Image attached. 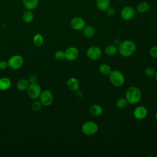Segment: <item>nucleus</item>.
Wrapping results in <instances>:
<instances>
[{
	"label": "nucleus",
	"mask_w": 157,
	"mask_h": 157,
	"mask_svg": "<svg viewBox=\"0 0 157 157\" xmlns=\"http://www.w3.org/2000/svg\"><path fill=\"white\" fill-rule=\"evenodd\" d=\"M155 119H156V121H157V112H156V114H155Z\"/></svg>",
	"instance_id": "c9c22d12"
},
{
	"label": "nucleus",
	"mask_w": 157,
	"mask_h": 157,
	"mask_svg": "<svg viewBox=\"0 0 157 157\" xmlns=\"http://www.w3.org/2000/svg\"><path fill=\"white\" fill-rule=\"evenodd\" d=\"M150 9V6L147 2H142L139 3L137 7L136 10L139 13H143L148 12Z\"/></svg>",
	"instance_id": "aec40b11"
},
{
	"label": "nucleus",
	"mask_w": 157,
	"mask_h": 157,
	"mask_svg": "<svg viewBox=\"0 0 157 157\" xmlns=\"http://www.w3.org/2000/svg\"><path fill=\"white\" fill-rule=\"evenodd\" d=\"M120 42H121V41L118 39H115V40H114V44L115 45L118 46V45L120 44Z\"/></svg>",
	"instance_id": "72a5a7b5"
},
{
	"label": "nucleus",
	"mask_w": 157,
	"mask_h": 157,
	"mask_svg": "<svg viewBox=\"0 0 157 157\" xmlns=\"http://www.w3.org/2000/svg\"><path fill=\"white\" fill-rule=\"evenodd\" d=\"M98 129V124L93 121H86L82 124L81 127L82 132L86 136H93L96 134Z\"/></svg>",
	"instance_id": "20e7f679"
},
{
	"label": "nucleus",
	"mask_w": 157,
	"mask_h": 157,
	"mask_svg": "<svg viewBox=\"0 0 157 157\" xmlns=\"http://www.w3.org/2000/svg\"><path fill=\"white\" fill-rule=\"evenodd\" d=\"M54 56H55V59H57V60H58V61L63 60L64 59H65L64 52V51H62V50H58V51H56V52L55 53Z\"/></svg>",
	"instance_id": "cd10ccee"
},
{
	"label": "nucleus",
	"mask_w": 157,
	"mask_h": 157,
	"mask_svg": "<svg viewBox=\"0 0 157 157\" xmlns=\"http://www.w3.org/2000/svg\"><path fill=\"white\" fill-rule=\"evenodd\" d=\"M26 90L28 97L31 99H38L42 92L40 86L36 83H29Z\"/></svg>",
	"instance_id": "39448f33"
},
{
	"label": "nucleus",
	"mask_w": 157,
	"mask_h": 157,
	"mask_svg": "<svg viewBox=\"0 0 157 157\" xmlns=\"http://www.w3.org/2000/svg\"><path fill=\"white\" fill-rule=\"evenodd\" d=\"M8 67L7 61H0V69L4 70Z\"/></svg>",
	"instance_id": "2f4dec72"
},
{
	"label": "nucleus",
	"mask_w": 157,
	"mask_h": 157,
	"mask_svg": "<svg viewBox=\"0 0 157 157\" xmlns=\"http://www.w3.org/2000/svg\"><path fill=\"white\" fill-rule=\"evenodd\" d=\"M144 73L147 77H152L155 76L156 71L152 67H147L144 70Z\"/></svg>",
	"instance_id": "a878e982"
},
{
	"label": "nucleus",
	"mask_w": 157,
	"mask_h": 157,
	"mask_svg": "<svg viewBox=\"0 0 157 157\" xmlns=\"http://www.w3.org/2000/svg\"><path fill=\"white\" fill-rule=\"evenodd\" d=\"M136 50V45L131 40H123L118 46V52L124 57H129L132 55Z\"/></svg>",
	"instance_id": "f257e3e1"
},
{
	"label": "nucleus",
	"mask_w": 157,
	"mask_h": 157,
	"mask_svg": "<svg viewBox=\"0 0 157 157\" xmlns=\"http://www.w3.org/2000/svg\"><path fill=\"white\" fill-rule=\"evenodd\" d=\"M142 98V92L137 86L129 87L125 93V98L128 104H136L138 103Z\"/></svg>",
	"instance_id": "f03ea898"
},
{
	"label": "nucleus",
	"mask_w": 157,
	"mask_h": 157,
	"mask_svg": "<svg viewBox=\"0 0 157 157\" xmlns=\"http://www.w3.org/2000/svg\"><path fill=\"white\" fill-rule=\"evenodd\" d=\"M33 42L37 47L41 46L44 43L43 36L40 34H36L33 37Z\"/></svg>",
	"instance_id": "393cba45"
},
{
	"label": "nucleus",
	"mask_w": 157,
	"mask_h": 157,
	"mask_svg": "<svg viewBox=\"0 0 157 157\" xmlns=\"http://www.w3.org/2000/svg\"><path fill=\"white\" fill-rule=\"evenodd\" d=\"M39 98L42 105L46 107L50 105L53 101V95L49 90H44L42 91Z\"/></svg>",
	"instance_id": "1a4fd4ad"
},
{
	"label": "nucleus",
	"mask_w": 157,
	"mask_h": 157,
	"mask_svg": "<svg viewBox=\"0 0 157 157\" xmlns=\"http://www.w3.org/2000/svg\"><path fill=\"white\" fill-rule=\"evenodd\" d=\"M148 114V110L147 108L143 105H139L136 107L133 110L134 117L139 120H144L146 118Z\"/></svg>",
	"instance_id": "f8f14e48"
},
{
	"label": "nucleus",
	"mask_w": 157,
	"mask_h": 157,
	"mask_svg": "<svg viewBox=\"0 0 157 157\" xmlns=\"http://www.w3.org/2000/svg\"><path fill=\"white\" fill-rule=\"evenodd\" d=\"M42 107V104L40 102V101H36L34 102H33L31 107L32 109L35 111V112H38L39 110H41Z\"/></svg>",
	"instance_id": "bb28decb"
},
{
	"label": "nucleus",
	"mask_w": 157,
	"mask_h": 157,
	"mask_svg": "<svg viewBox=\"0 0 157 157\" xmlns=\"http://www.w3.org/2000/svg\"><path fill=\"white\" fill-rule=\"evenodd\" d=\"M28 81L30 83H36L37 81V77L35 74H31L29 75L28 78Z\"/></svg>",
	"instance_id": "7c9ffc66"
},
{
	"label": "nucleus",
	"mask_w": 157,
	"mask_h": 157,
	"mask_svg": "<svg viewBox=\"0 0 157 157\" xmlns=\"http://www.w3.org/2000/svg\"><path fill=\"white\" fill-rule=\"evenodd\" d=\"M11 86V80L6 77L0 78V90L5 91L8 90Z\"/></svg>",
	"instance_id": "a211bd4d"
},
{
	"label": "nucleus",
	"mask_w": 157,
	"mask_h": 157,
	"mask_svg": "<svg viewBox=\"0 0 157 157\" xmlns=\"http://www.w3.org/2000/svg\"><path fill=\"white\" fill-rule=\"evenodd\" d=\"M82 30L83 36L86 38H92L95 34V29L91 25H85Z\"/></svg>",
	"instance_id": "f3484780"
},
{
	"label": "nucleus",
	"mask_w": 157,
	"mask_h": 157,
	"mask_svg": "<svg viewBox=\"0 0 157 157\" xmlns=\"http://www.w3.org/2000/svg\"><path fill=\"white\" fill-rule=\"evenodd\" d=\"M107 15L109 17H113L116 13V10L113 7H109L105 11Z\"/></svg>",
	"instance_id": "c756f323"
},
{
	"label": "nucleus",
	"mask_w": 157,
	"mask_h": 157,
	"mask_svg": "<svg viewBox=\"0 0 157 157\" xmlns=\"http://www.w3.org/2000/svg\"><path fill=\"white\" fill-rule=\"evenodd\" d=\"M29 82L28 80L23 78L18 80L17 83V88L20 91H24L27 90L28 86L29 85Z\"/></svg>",
	"instance_id": "4be33fe9"
},
{
	"label": "nucleus",
	"mask_w": 157,
	"mask_h": 157,
	"mask_svg": "<svg viewBox=\"0 0 157 157\" xmlns=\"http://www.w3.org/2000/svg\"><path fill=\"white\" fill-rule=\"evenodd\" d=\"M76 95H77V96H78V98H82V96H83V93H82V92L80 91L79 90V89H78V90L76 91Z\"/></svg>",
	"instance_id": "473e14b6"
},
{
	"label": "nucleus",
	"mask_w": 157,
	"mask_h": 157,
	"mask_svg": "<svg viewBox=\"0 0 157 157\" xmlns=\"http://www.w3.org/2000/svg\"><path fill=\"white\" fill-rule=\"evenodd\" d=\"M23 62L24 60L22 56L18 55H15L12 56L7 61L8 67L11 69L17 70L22 66Z\"/></svg>",
	"instance_id": "423d86ee"
},
{
	"label": "nucleus",
	"mask_w": 157,
	"mask_h": 157,
	"mask_svg": "<svg viewBox=\"0 0 157 157\" xmlns=\"http://www.w3.org/2000/svg\"><path fill=\"white\" fill-rule=\"evenodd\" d=\"M86 23L83 18L80 17L72 18L70 21L71 27L75 31H81L85 26Z\"/></svg>",
	"instance_id": "9d476101"
},
{
	"label": "nucleus",
	"mask_w": 157,
	"mask_h": 157,
	"mask_svg": "<svg viewBox=\"0 0 157 157\" xmlns=\"http://www.w3.org/2000/svg\"><path fill=\"white\" fill-rule=\"evenodd\" d=\"M136 15V12L134 9L129 6H127L124 7L120 12V17L121 18L125 20L129 21L132 20Z\"/></svg>",
	"instance_id": "6e6552de"
},
{
	"label": "nucleus",
	"mask_w": 157,
	"mask_h": 157,
	"mask_svg": "<svg viewBox=\"0 0 157 157\" xmlns=\"http://www.w3.org/2000/svg\"><path fill=\"white\" fill-rule=\"evenodd\" d=\"M99 72L105 75H108L110 74V72H112V68L111 67L105 63H103L101 64V65H99Z\"/></svg>",
	"instance_id": "5701e85b"
},
{
	"label": "nucleus",
	"mask_w": 157,
	"mask_h": 157,
	"mask_svg": "<svg viewBox=\"0 0 157 157\" xmlns=\"http://www.w3.org/2000/svg\"><path fill=\"white\" fill-rule=\"evenodd\" d=\"M109 75V80L110 83L116 87L121 86L125 81L124 74L118 70L112 71Z\"/></svg>",
	"instance_id": "7ed1b4c3"
},
{
	"label": "nucleus",
	"mask_w": 157,
	"mask_h": 157,
	"mask_svg": "<svg viewBox=\"0 0 157 157\" xmlns=\"http://www.w3.org/2000/svg\"><path fill=\"white\" fill-rule=\"evenodd\" d=\"M117 1H123V0H117Z\"/></svg>",
	"instance_id": "e433bc0d"
},
{
	"label": "nucleus",
	"mask_w": 157,
	"mask_h": 157,
	"mask_svg": "<svg viewBox=\"0 0 157 157\" xmlns=\"http://www.w3.org/2000/svg\"><path fill=\"white\" fill-rule=\"evenodd\" d=\"M150 55L155 59H157V45L153 46L150 49Z\"/></svg>",
	"instance_id": "c85d7f7f"
},
{
	"label": "nucleus",
	"mask_w": 157,
	"mask_h": 157,
	"mask_svg": "<svg viewBox=\"0 0 157 157\" xmlns=\"http://www.w3.org/2000/svg\"><path fill=\"white\" fill-rule=\"evenodd\" d=\"M155 80L157 82V71H156V73H155Z\"/></svg>",
	"instance_id": "f704fd0d"
},
{
	"label": "nucleus",
	"mask_w": 157,
	"mask_h": 157,
	"mask_svg": "<svg viewBox=\"0 0 157 157\" xmlns=\"http://www.w3.org/2000/svg\"><path fill=\"white\" fill-rule=\"evenodd\" d=\"M110 5V0H96V7L101 11L105 12Z\"/></svg>",
	"instance_id": "2eb2a0df"
},
{
	"label": "nucleus",
	"mask_w": 157,
	"mask_h": 157,
	"mask_svg": "<svg viewBox=\"0 0 157 157\" xmlns=\"http://www.w3.org/2000/svg\"><path fill=\"white\" fill-rule=\"evenodd\" d=\"M66 85L67 88L72 91H76L79 89V87H80L79 80L76 77H70L67 80Z\"/></svg>",
	"instance_id": "ddd939ff"
},
{
	"label": "nucleus",
	"mask_w": 157,
	"mask_h": 157,
	"mask_svg": "<svg viewBox=\"0 0 157 157\" xmlns=\"http://www.w3.org/2000/svg\"><path fill=\"white\" fill-rule=\"evenodd\" d=\"M128 104V102L125 98H120L116 101L115 102V105L118 109L125 108L127 106Z\"/></svg>",
	"instance_id": "b1692460"
},
{
	"label": "nucleus",
	"mask_w": 157,
	"mask_h": 157,
	"mask_svg": "<svg viewBox=\"0 0 157 157\" xmlns=\"http://www.w3.org/2000/svg\"><path fill=\"white\" fill-rule=\"evenodd\" d=\"M79 55V51L75 47H69L67 48L64 51L65 59L69 61H73L75 60Z\"/></svg>",
	"instance_id": "9b49d317"
},
{
	"label": "nucleus",
	"mask_w": 157,
	"mask_h": 157,
	"mask_svg": "<svg viewBox=\"0 0 157 157\" xmlns=\"http://www.w3.org/2000/svg\"><path fill=\"white\" fill-rule=\"evenodd\" d=\"M89 112L93 117H99L102 115L103 109L102 106L99 104H94L90 107Z\"/></svg>",
	"instance_id": "dca6fc26"
},
{
	"label": "nucleus",
	"mask_w": 157,
	"mask_h": 157,
	"mask_svg": "<svg viewBox=\"0 0 157 157\" xmlns=\"http://www.w3.org/2000/svg\"><path fill=\"white\" fill-rule=\"evenodd\" d=\"M22 20L26 23H31L34 20V15L31 10H27L22 15Z\"/></svg>",
	"instance_id": "412c9836"
},
{
	"label": "nucleus",
	"mask_w": 157,
	"mask_h": 157,
	"mask_svg": "<svg viewBox=\"0 0 157 157\" xmlns=\"http://www.w3.org/2000/svg\"><path fill=\"white\" fill-rule=\"evenodd\" d=\"M86 56L91 60H97L102 56V50L97 46H91L86 50Z\"/></svg>",
	"instance_id": "0eeeda50"
},
{
	"label": "nucleus",
	"mask_w": 157,
	"mask_h": 157,
	"mask_svg": "<svg viewBox=\"0 0 157 157\" xmlns=\"http://www.w3.org/2000/svg\"><path fill=\"white\" fill-rule=\"evenodd\" d=\"M118 52V46L113 44H109L105 48V53L109 56H113Z\"/></svg>",
	"instance_id": "6ab92c4d"
},
{
	"label": "nucleus",
	"mask_w": 157,
	"mask_h": 157,
	"mask_svg": "<svg viewBox=\"0 0 157 157\" xmlns=\"http://www.w3.org/2000/svg\"><path fill=\"white\" fill-rule=\"evenodd\" d=\"M22 3L26 10H33L38 7L39 0H22Z\"/></svg>",
	"instance_id": "4468645a"
}]
</instances>
